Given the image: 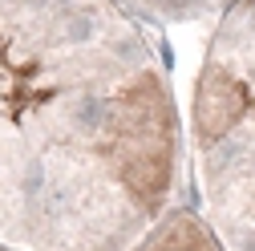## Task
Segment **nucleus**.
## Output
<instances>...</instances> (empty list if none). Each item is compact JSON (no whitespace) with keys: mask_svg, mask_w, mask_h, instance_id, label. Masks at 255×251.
<instances>
[{"mask_svg":"<svg viewBox=\"0 0 255 251\" xmlns=\"http://www.w3.org/2000/svg\"><path fill=\"white\" fill-rule=\"evenodd\" d=\"M178 110L122 0H0V247L130 251L166 211Z\"/></svg>","mask_w":255,"mask_h":251,"instance_id":"1","label":"nucleus"},{"mask_svg":"<svg viewBox=\"0 0 255 251\" xmlns=\"http://www.w3.org/2000/svg\"><path fill=\"white\" fill-rule=\"evenodd\" d=\"M190 146L219 251H255V0L215 16L190 98Z\"/></svg>","mask_w":255,"mask_h":251,"instance_id":"2","label":"nucleus"},{"mask_svg":"<svg viewBox=\"0 0 255 251\" xmlns=\"http://www.w3.org/2000/svg\"><path fill=\"white\" fill-rule=\"evenodd\" d=\"M130 251H219V243L195 215H166Z\"/></svg>","mask_w":255,"mask_h":251,"instance_id":"3","label":"nucleus"},{"mask_svg":"<svg viewBox=\"0 0 255 251\" xmlns=\"http://www.w3.org/2000/svg\"><path fill=\"white\" fill-rule=\"evenodd\" d=\"M126 8L142 20H158V24H186V20H203V16H219L231 0H122Z\"/></svg>","mask_w":255,"mask_h":251,"instance_id":"4","label":"nucleus"},{"mask_svg":"<svg viewBox=\"0 0 255 251\" xmlns=\"http://www.w3.org/2000/svg\"><path fill=\"white\" fill-rule=\"evenodd\" d=\"M0 251H8V247H0Z\"/></svg>","mask_w":255,"mask_h":251,"instance_id":"5","label":"nucleus"}]
</instances>
